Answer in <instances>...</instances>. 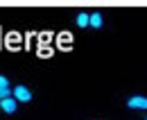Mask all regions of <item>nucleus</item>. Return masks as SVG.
<instances>
[{
	"instance_id": "2",
	"label": "nucleus",
	"mask_w": 147,
	"mask_h": 120,
	"mask_svg": "<svg viewBox=\"0 0 147 120\" xmlns=\"http://www.w3.org/2000/svg\"><path fill=\"white\" fill-rule=\"evenodd\" d=\"M127 104L131 109H147V98H140V95H138V98H131Z\"/></svg>"
},
{
	"instance_id": "3",
	"label": "nucleus",
	"mask_w": 147,
	"mask_h": 120,
	"mask_svg": "<svg viewBox=\"0 0 147 120\" xmlns=\"http://www.w3.org/2000/svg\"><path fill=\"white\" fill-rule=\"evenodd\" d=\"M0 106H2L7 113H14V111H16V100H14V98H5V100H0Z\"/></svg>"
},
{
	"instance_id": "6",
	"label": "nucleus",
	"mask_w": 147,
	"mask_h": 120,
	"mask_svg": "<svg viewBox=\"0 0 147 120\" xmlns=\"http://www.w3.org/2000/svg\"><path fill=\"white\" fill-rule=\"evenodd\" d=\"M5 98H11V91L9 88H0V100H5Z\"/></svg>"
},
{
	"instance_id": "4",
	"label": "nucleus",
	"mask_w": 147,
	"mask_h": 120,
	"mask_svg": "<svg viewBox=\"0 0 147 120\" xmlns=\"http://www.w3.org/2000/svg\"><path fill=\"white\" fill-rule=\"evenodd\" d=\"M88 25H93V27H102V14H100V12L91 14V16H88Z\"/></svg>"
},
{
	"instance_id": "1",
	"label": "nucleus",
	"mask_w": 147,
	"mask_h": 120,
	"mask_svg": "<svg viewBox=\"0 0 147 120\" xmlns=\"http://www.w3.org/2000/svg\"><path fill=\"white\" fill-rule=\"evenodd\" d=\"M14 100H18V102H30V100H32V93H30L25 86H16V88H14Z\"/></svg>"
},
{
	"instance_id": "5",
	"label": "nucleus",
	"mask_w": 147,
	"mask_h": 120,
	"mask_svg": "<svg viewBox=\"0 0 147 120\" xmlns=\"http://www.w3.org/2000/svg\"><path fill=\"white\" fill-rule=\"evenodd\" d=\"M77 25H79V27H86V25H88V14L82 12V14L77 16Z\"/></svg>"
},
{
	"instance_id": "7",
	"label": "nucleus",
	"mask_w": 147,
	"mask_h": 120,
	"mask_svg": "<svg viewBox=\"0 0 147 120\" xmlns=\"http://www.w3.org/2000/svg\"><path fill=\"white\" fill-rule=\"evenodd\" d=\"M0 88H9V82H7V77H2V75H0Z\"/></svg>"
}]
</instances>
